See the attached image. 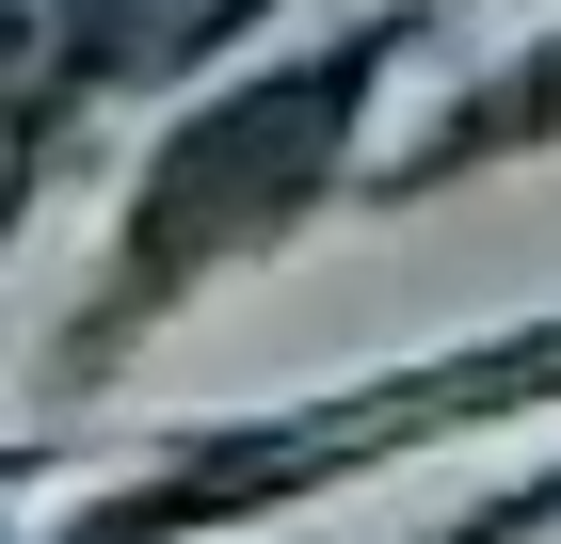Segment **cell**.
I'll return each instance as SVG.
<instances>
[{
	"label": "cell",
	"instance_id": "cell-1",
	"mask_svg": "<svg viewBox=\"0 0 561 544\" xmlns=\"http://www.w3.org/2000/svg\"><path fill=\"white\" fill-rule=\"evenodd\" d=\"M353 81H369V65H305V81H273V96H241V113H209V128L161 161V193H145V273H176L193 241H241V224H273L305 176H321L305 144H337Z\"/></svg>",
	"mask_w": 561,
	"mask_h": 544
}]
</instances>
